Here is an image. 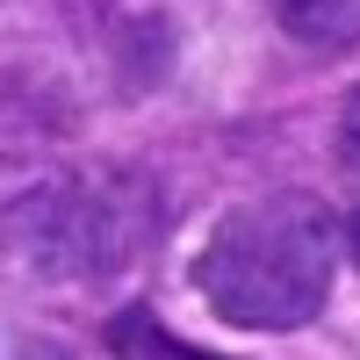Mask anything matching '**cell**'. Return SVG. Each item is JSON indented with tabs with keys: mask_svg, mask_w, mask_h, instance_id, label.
Masks as SVG:
<instances>
[{
	"mask_svg": "<svg viewBox=\"0 0 360 360\" xmlns=\"http://www.w3.org/2000/svg\"><path fill=\"white\" fill-rule=\"evenodd\" d=\"M346 252L339 209L310 188H266L231 202L195 252V288L238 332H303L324 317Z\"/></svg>",
	"mask_w": 360,
	"mask_h": 360,
	"instance_id": "1",
	"label": "cell"
},
{
	"mask_svg": "<svg viewBox=\"0 0 360 360\" xmlns=\"http://www.w3.org/2000/svg\"><path fill=\"white\" fill-rule=\"evenodd\" d=\"M152 188L137 173H58L15 202V245L37 274L101 281L152 245Z\"/></svg>",
	"mask_w": 360,
	"mask_h": 360,
	"instance_id": "2",
	"label": "cell"
},
{
	"mask_svg": "<svg viewBox=\"0 0 360 360\" xmlns=\"http://www.w3.org/2000/svg\"><path fill=\"white\" fill-rule=\"evenodd\" d=\"M266 8L303 51H353L360 44V0H266Z\"/></svg>",
	"mask_w": 360,
	"mask_h": 360,
	"instance_id": "3",
	"label": "cell"
},
{
	"mask_svg": "<svg viewBox=\"0 0 360 360\" xmlns=\"http://www.w3.org/2000/svg\"><path fill=\"white\" fill-rule=\"evenodd\" d=\"M101 339H108V360H217V353L188 346L180 332H166L152 310H115Z\"/></svg>",
	"mask_w": 360,
	"mask_h": 360,
	"instance_id": "4",
	"label": "cell"
},
{
	"mask_svg": "<svg viewBox=\"0 0 360 360\" xmlns=\"http://www.w3.org/2000/svg\"><path fill=\"white\" fill-rule=\"evenodd\" d=\"M339 159H346V173L360 180V86L346 94V108H339Z\"/></svg>",
	"mask_w": 360,
	"mask_h": 360,
	"instance_id": "5",
	"label": "cell"
},
{
	"mask_svg": "<svg viewBox=\"0 0 360 360\" xmlns=\"http://www.w3.org/2000/svg\"><path fill=\"white\" fill-rule=\"evenodd\" d=\"M8 360H72V346H58V339H44V332H29V339H15Z\"/></svg>",
	"mask_w": 360,
	"mask_h": 360,
	"instance_id": "6",
	"label": "cell"
},
{
	"mask_svg": "<svg viewBox=\"0 0 360 360\" xmlns=\"http://www.w3.org/2000/svg\"><path fill=\"white\" fill-rule=\"evenodd\" d=\"M346 238H353V259H360V217H353V224H346Z\"/></svg>",
	"mask_w": 360,
	"mask_h": 360,
	"instance_id": "7",
	"label": "cell"
}]
</instances>
